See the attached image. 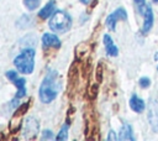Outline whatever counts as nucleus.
Here are the masks:
<instances>
[{
	"mask_svg": "<svg viewBox=\"0 0 158 141\" xmlns=\"http://www.w3.org/2000/svg\"><path fill=\"white\" fill-rule=\"evenodd\" d=\"M59 90H60V80L58 73L53 69H49L38 89L40 100L43 104H49L57 98Z\"/></svg>",
	"mask_w": 158,
	"mask_h": 141,
	"instance_id": "1",
	"label": "nucleus"
},
{
	"mask_svg": "<svg viewBox=\"0 0 158 141\" xmlns=\"http://www.w3.org/2000/svg\"><path fill=\"white\" fill-rule=\"evenodd\" d=\"M118 140H130V141L135 140L133 130H132V126L130 124H123L121 126L120 132H118Z\"/></svg>",
	"mask_w": 158,
	"mask_h": 141,
	"instance_id": "12",
	"label": "nucleus"
},
{
	"mask_svg": "<svg viewBox=\"0 0 158 141\" xmlns=\"http://www.w3.org/2000/svg\"><path fill=\"white\" fill-rule=\"evenodd\" d=\"M68 127H69V124H68V122L63 124V126H62V129L59 130V132H58L56 140H58V141L67 140V137H68Z\"/></svg>",
	"mask_w": 158,
	"mask_h": 141,
	"instance_id": "15",
	"label": "nucleus"
},
{
	"mask_svg": "<svg viewBox=\"0 0 158 141\" xmlns=\"http://www.w3.org/2000/svg\"><path fill=\"white\" fill-rule=\"evenodd\" d=\"M138 84H139L141 88H144L146 89V88H148L151 85V79L148 77H142V78H139Z\"/></svg>",
	"mask_w": 158,
	"mask_h": 141,
	"instance_id": "18",
	"label": "nucleus"
},
{
	"mask_svg": "<svg viewBox=\"0 0 158 141\" xmlns=\"http://www.w3.org/2000/svg\"><path fill=\"white\" fill-rule=\"evenodd\" d=\"M156 59H158V53H157V56H156Z\"/></svg>",
	"mask_w": 158,
	"mask_h": 141,
	"instance_id": "24",
	"label": "nucleus"
},
{
	"mask_svg": "<svg viewBox=\"0 0 158 141\" xmlns=\"http://www.w3.org/2000/svg\"><path fill=\"white\" fill-rule=\"evenodd\" d=\"M38 129H40L38 121L35 118H32V116L27 118L26 121H25L23 132H22L23 134V137L25 139H35L36 135L38 134Z\"/></svg>",
	"mask_w": 158,
	"mask_h": 141,
	"instance_id": "6",
	"label": "nucleus"
},
{
	"mask_svg": "<svg viewBox=\"0 0 158 141\" xmlns=\"http://www.w3.org/2000/svg\"><path fill=\"white\" fill-rule=\"evenodd\" d=\"M130 108L131 110H133L135 113H142L146 108V103L143 99H141L137 94H133L131 98H130Z\"/></svg>",
	"mask_w": 158,
	"mask_h": 141,
	"instance_id": "11",
	"label": "nucleus"
},
{
	"mask_svg": "<svg viewBox=\"0 0 158 141\" xmlns=\"http://www.w3.org/2000/svg\"><path fill=\"white\" fill-rule=\"evenodd\" d=\"M42 45L44 47H53V48H59L60 47V40L53 35V33H44L42 36Z\"/></svg>",
	"mask_w": 158,
	"mask_h": 141,
	"instance_id": "10",
	"label": "nucleus"
},
{
	"mask_svg": "<svg viewBox=\"0 0 158 141\" xmlns=\"http://www.w3.org/2000/svg\"><path fill=\"white\" fill-rule=\"evenodd\" d=\"M52 137H53V134H52L51 130H44V131L42 132V139H43V140H49V139H52Z\"/></svg>",
	"mask_w": 158,
	"mask_h": 141,
	"instance_id": "19",
	"label": "nucleus"
},
{
	"mask_svg": "<svg viewBox=\"0 0 158 141\" xmlns=\"http://www.w3.org/2000/svg\"><path fill=\"white\" fill-rule=\"evenodd\" d=\"M107 140H118V136H116V134H115V131H110L109 132V136H107Z\"/></svg>",
	"mask_w": 158,
	"mask_h": 141,
	"instance_id": "21",
	"label": "nucleus"
},
{
	"mask_svg": "<svg viewBox=\"0 0 158 141\" xmlns=\"http://www.w3.org/2000/svg\"><path fill=\"white\" fill-rule=\"evenodd\" d=\"M81 4H84V5H88V4H90V1L91 0H79Z\"/></svg>",
	"mask_w": 158,
	"mask_h": 141,
	"instance_id": "22",
	"label": "nucleus"
},
{
	"mask_svg": "<svg viewBox=\"0 0 158 141\" xmlns=\"http://www.w3.org/2000/svg\"><path fill=\"white\" fill-rule=\"evenodd\" d=\"M28 106H30V101H27V103H23V104H21L17 109H16V111L14 113V118L15 119H21V116L27 111V109H28Z\"/></svg>",
	"mask_w": 158,
	"mask_h": 141,
	"instance_id": "14",
	"label": "nucleus"
},
{
	"mask_svg": "<svg viewBox=\"0 0 158 141\" xmlns=\"http://www.w3.org/2000/svg\"><path fill=\"white\" fill-rule=\"evenodd\" d=\"M6 78H7V79L16 87V89H17V92H16L14 99L20 100L21 98H23V96L26 95V87H25L26 79L22 78V77H19L16 70H7V72H6Z\"/></svg>",
	"mask_w": 158,
	"mask_h": 141,
	"instance_id": "4",
	"label": "nucleus"
},
{
	"mask_svg": "<svg viewBox=\"0 0 158 141\" xmlns=\"http://www.w3.org/2000/svg\"><path fill=\"white\" fill-rule=\"evenodd\" d=\"M127 20V11L123 7H117L115 11H112L107 17H106V27L110 31H115L117 21H125Z\"/></svg>",
	"mask_w": 158,
	"mask_h": 141,
	"instance_id": "5",
	"label": "nucleus"
},
{
	"mask_svg": "<svg viewBox=\"0 0 158 141\" xmlns=\"http://www.w3.org/2000/svg\"><path fill=\"white\" fill-rule=\"evenodd\" d=\"M102 42H104L105 51H106L107 56H110V57H116V56H118V48H117L116 45L114 43V41H112V38H111L110 35H104Z\"/></svg>",
	"mask_w": 158,
	"mask_h": 141,
	"instance_id": "9",
	"label": "nucleus"
},
{
	"mask_svg": "<svg viewBox=\"0 0 158 141\" xmlns=\"http://www.w3.org/2000/svg\"><path fill=\"white\" fill-rule=\"evenodd\" d=\"M48 26L52 31H54L57 33H64V32L69 31L72 27V17L65 11L58 10L51 16Z\"/></svg>",
	"mask_w": 158,
	"mask_h": 141,
	"instance_id": "3",
	"label": "nucleus"
},
{
	"mask_svg": "<svg viewBox=\"0 0 158 141\" xmlns=\"http://www.w3.org/2000/svg\"><path fill=\"white\" fill-rule=\"evenodd\" d=\"M152 1H153V2H156V4L158 2V0H152Z\"/></svg>",
	"mask_w": 158,
	"mask_h": 141,
	"instance_id": "23",
	"label": "nucleus"
},
{
	"mask_svg": "<svg viewBox=\"0 0 158 141\" xmlns=\"http://www.w3.org/2000/svg\"><path fill=\"white\" fill-rule=\"evenodd\" d=\"M157 72H158V67H157Z\"/></svg>",
	"mask_w": 158,
	"mask_h": 141,
	"instance_id": "25",
	"label": "nucleus"
},
{
	"mask_svg": "<svg viewBox=\"0 0 158 141\" xmlns=\"http://www.w3.org/2000/svg\"><path fill=\"white\" fill-rule=\"evenodd\" d=\"M135 1V4H136V6H137V9H138V11L143 15V12H144V10H146V0H133Z\"/></svg>",
	"mask_w": 158,
	"mask_h": 141,
	"instance_id": "17",
	"label": "nucleus"
},
{
	"mask_svg": "<svg viewBox=\"0 0 158 141\" xmlns=\"http://www.w3.org/2000/svg\"><path fill=\"white\" fill-rule=\"evenodd\" d=\"M148 121L154 132H158V100L151 99L148 104Z\"/></svg>",
	"mask_w": 158,
	"mask_h": 141,
	"instance_id": "7",
	"label": "nucleus"
},
{
	"mask_svg": "<svg viewBox=\"0 0 158 141\" xmlns=\"http://www.w3.org/2000/svg\"><path fill=\"white\" fill-rule=\"evenodd\" d=\"M40 2H41V0H23V5H25L26 9L30 10V11L36 10V9L40 6Z\"/></svg>",
	"mask_w": 158,
	"mask_h": 141,
	"instance_id": "16",
	"label": "nucleus"
},
{
	"mask_svg": "<svg viewBox=\"0 0 158 141\" xmlns=\"http://www.w3.org/2000/svg\"><path fill=\"white\" fill-rule=\"evenodd\" d=\"M96 79L99 82H101V79H102V68H101V64H99V67L96 69Z\"/></svg>",
	"mask_w": 158,
	"mask_h": 141,
	"instance_id": "20",
	"label": "nucleus"
},
{
	"mask_svg": "<svg viewBox=\"0 0 158 141\" xmlns=\"http://www.w3.org/2000/svg\"><path fill=\"white\" fill-rule=\"evenodd\" d=\"M16 69L22 74H31L35 69V49L25 48L14 59Z\"/></svg>",
	"mask_w": 158,
	"mask_h": 141,
	"instance_id": "2",
	"label": "nucleus"
},
{
	"mask_svg": "<svg viewBox=\"0 0 158 141\" xmlns=\"http://www.w3.org/2000/svg\"><path fill=\"white\" fill-rule=\"evenodd\" d=\"M153 21H154V17H153V10L151 6H146V10L143 12V25H142V33H148L153 26Z\"/></svg>",
	"mask_w": 158,
	"mask_h": 141,
	"instance_id": "8",
	"label": "nucleus"
},
{
	"mask_svg": "<svg viewBox=\"0 0 158 141\" xmlns=\"http://www.w3.org/2000/svg\"><path fill=\"white\" fill-rule=\"evenodd\" d=\"M54 7H56V2H54V0H49V1L46 4V6H43V7L40 10L38 16H40L41 19H48L49 16L53 15Z\"/></svg>",
	"mask_w": 158,
	"mask_h": 141,
	"instance_id": "13",
	"label": "nucleus"
}]
</instances>
